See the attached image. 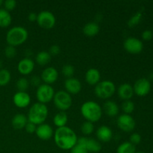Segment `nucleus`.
<instances>
[{"label":"nucleus","instance_id":"1","mask_svg":"<svg viewBox=\"0 0 153 153\" xmlns=\"http://www.w3.org/2000/svg\"><path fill=\"white\" fill-rule=\"evenodd\" d=\"M54 140L58 148L64 150H69L77 143L78 137L72 128L64 126L57 128L54 133Z\"/></svg>","mask_w":153,"mask_h":153},{"label":"nucleus","instance_id":"2","mask_svg":"<svg viewBox=\"0 0 153 153\" xmlns=\"http://www.w3.org/2000/svg\"><path fill=\"white\" fill-rule=\"evenodd\" d=\"M81 114L87 121L98 122L102 116V110L100 105L94 101H87L81 107Z\"/></svg>","mask_w":153,"mask_h":153},{"label":"nucleus","instance_id":"3","mask_svg":"<svg viewBox=\"0 0 153 153\" xmlns=\"http://www.w3.org/2000/svg\"><path fill=\"white\" fill-rule=\"evenodd\" d=\"M49 114L47 106L45 104L36 102L31 105L28 112V120L32 123L40 125L46 120Z\"/></svg>","mask_w":153,"mask_h":153},{"label":"nucleus","instance_id":"4","mask_svg":"<svg viewBox=\"0 0 153 153\" xmlns=\"http://www.w3.org/2000/svg\"><path fill=\"white\" fill-rule=\"evenodd\" d=\"M28 37V33L26 28L22 26H14L7 32L6 41L7 44L15 47L25 43Z\"/></svg>","mask_w":153,"mask_h":153},{"label":"nucleus","instance_id":"5","mask_svg":"<svg viewBox=\"0 0 153 153\" xmlns=\"http://www.w3.org/2000/svg\"><path fill=\"white\" fill-rule=\"evenodd\" d=\"M116 91L114 83L111 81L105 80L100 82L95 87V94L102 100L108 99L114 95Z\"/></svg>","mask_w":153,"mask_h":153},{"label":"nucleus","instance_id":"6","mask_svg":"<svg viewBox=\"0 0 153 153\" xmlns=\"http://www.w3.org/2000/svg\"><path fill=\"white\" fill-rule=\"evenodd\" d=\"M53 101L57 108L61 110V111H65L72 106L73 99L70 94L67 91H59L55 94Z\"/></svg>","mask_w":153,"mask_h":153},{"label":"nucleus","instance_id":"7","mask_svg":"<svg viewBox=\"0 0 153 153\" xmlns=\"http://www.w3.org/2000/svg\"><path fill=\"white\" fill-rule=\"evenodd\" d=\"M36 96L38 102L45 104L52 101L55 96V91L51 85L42 84L37 88Z\"/></svg>","mask_w":153,"mask_h":153},{"label":"nucleus","instance_id":"8","mask_svg":"<svg viewBox=\"0 0 153 153\" xmlns=\"http://www.w3.org/2000/svg\"><path fill=\"white\" fill-rule=\"evenodd\" d=\"M37 22L41 28L50 29L55 26L56 19L55 15L49 10H42L37 14Z\"/></svg>","mask_w":153,"mask_h":153},{"label":"nucleus","instance_id":"9","mask_svg":"<svg viewBox=\"0 0 153 153\" xmlns=\"http://www.w3.org/2000/svg\"><path fill=\"white\" fill-rule=\"evenodd\" d=\"M117 126L125 132H130L133 131L136 125L134 118L130 114H126L120 115L117 120Z\"/></svg>","mask_w":153,"mask_h":153},{"label":"nucleus","instance_id":"10","mask_svg":"<svg viewBox=\"0 0 153 153\" xmlns=\"http://www.w3.org/2000/svg\"><path fill=\"white\" fill-rule=\"evenodd\" d=\"M123 46L127 52L134 55L140 53L143 49V44L141 40L132 37L126 39Z\"/></svg>","mask_w":153,"mask_h":153},{"label":"nucleus","instance_id":"11","mask_svg":"<svg viewBox=\"0 0 153 153\" xmlns=\"http://www.w3.org/2000/svg\"><path fill=\"white\" fill-rule=\"evenodd\" d=\"M133 90L134 94L138 97H145L149 94L151 90L150 82L145 78L137 79L134 82Z\"/></svg>","mask_w":153,"mask_h":153},{"label":"nucleus","instance_id":"12","mask_svg":"<svg viewBox=\"0 0 153 153\" xmlns=\"http://www.w3.org/2000/svg\"><path fill=\"white\" fill-rule=\"evenodd\" d=\"M78 144L85 146L88 152H99L102 149V145L100 141L93 138H88L86 137H81L78 138Z\"/></svg>","mask_w":153,"mask_h":153},{"label":"nucleus","instance_id":"13","mask_svg":"<svg viewBox=\"0 0 153 153\" xmlns=\"http://www.w3.org/2000/svg\"><path fill=\"white\" fill-rule=\"evenodd\" d=\"M13 102L16 107L24 108L28 106L31 102V97L28 93L18 91L13 95Z\"/></svg>","mask_w":153,"mask_h":153},{"label":"nucleus","instance_id":"14","mask_svg":"<svg viewBox=\"0 0 153 153\" xmlns=\"http://www.w3.org/2000/svg\"><path fill=\"white\" fill-rule=\"evenodd\" d=\"M58 78V72L55 67H49L43 70L41 73V79L46 85H52L55 83Z\"/></svg>","mask_w":153,"mask_h":153},{"label":"nucleus","instance_id":"15","mask_svg":"<svg viewBox=\"0 0 153 153\" xmlns=\"http://www.w3.org/2000/svg\"><path fill=\"white\" fill-rule=\"evenodd\" d=\"M35 133L37 137L40 140H49L54 134L52 126L46 123H42L40 125H38V126H37V128H36Z\"/></svg>","mask_w":153,"mask_h":153},{"label":"nucleus","instance_id":"16","mask_svg":"<svg viewBox=\"0 0 153 153\" xmlns=\"http://www.w3.org/2000/svg\"><path fill=\"white\" fill-rule=\"evenodd\" d=\"M64 88L66 91L70 94H77L82 90V83L76 78L67 79L64 82Z\"/></svg>","mask_w":153,"mask_h":153},{"label":"nucleus","instance_id":"17","mask_svg":"<svg viewBox=\"0 0 153 153\" xmlns=\"http://www.w3.org/2000/svg\"><path fill=\"white\" fill-rule=\"evenodd\" d=\"M34 62L29 58H25L18 63L17 70L22 75H28L34 70Z\"/></svg>","mask_w":153,"mask_h":153},{"label":"nucleus","instance_id":"18","mask_svg":"<svg viewBox=\"0 0 153 153\" xmlns=\"http://www.w3.org/2000/svg\"><path fill=\"white\" fill-rule=\"evenodd\" d=\"M117 94L120 98L126 101V100H130V99L132 98L134 93L133 87L131 85L128 83H124L120 85Z\"/></svg>","mask_w":153,"mask_h":153},{"label":"nucleus","instance_id":"19","mask_svg":"<svg viewBox=\"0 0 153 153\" xmlns=\"http://www.w3.org/2000/svg\"><path fill=\"white\" fill-rule=\"evenodd\" d=\"M101 75L97 69L91 68L85 73V80L90 85H97L100 82Z\"/></svg>","mask_w":153,"mask_h":153},{"label":"nucleus","instance_id":"20","mask_svg":"<svg viewBox=\"0 0 153 153\" xmlns=\"http://www.w3.org/2000/svg\"><path fill=\"white\" fill-rule=\"evenodd\" d=\"M113 132L109 127L106 126H102L97 129V137L100 141L108 142L111 140Z\"/></svg>","mask_w":153,"mask_h":153},{"label":"nucleus","instance_id":"21","mask_svg":"<svg viewBox=\"0 0 153 153\" xmlns=\"http://www.w3.org/2000/svg\"><path fill=\"white\" fill-rule=\"evenodd\" d=\"M28 122V118L25 115L22 114H16L14 115L11 120L12 126L15 128V129H22L25 128V125Z\"/></svg>","mask_w":153,"mask_h":153},{"label":"nucleus","instance_id":"22","mask_svg":"<svg viewBox=\"0 0 153 153\" xmlns=\"http://www.w3.org/2000/svg\"><path fill=\"white\" fill-rule=\"evenodd\" d=\"M103 109H104L105 113L109 117L117 116L120 111L117 104L115 102L111 101V100H108L104 103Z\"/></svg>","mask_w":153,"mask_h":153},{"label":"nucleus","instance_id":"23","mask_svg":"<svg viewBox=\"0 0 153 153\" xmlns=\"http://www.w3.org/2000/svg\"><path fill=\"white\" fill-rule=\"evenodd\" d=\"M100 31V26L95 22H90L87 23L83 28V33L88 37H94Z\"/></svg>","mask_w":153,"mask_h":153},{"label":"nucleus","instance_id":"24","mask_svg":"<svg viewBox=\"0 0 153 153\" xmlns=\"http://www.w3.org/2000/svg\"><path fill=\"white\" fill-rule=\"evenodd\" d=\"M12 22V16L10 12L4 8H0V27L6 28L9 26Z\"/></svg>","mask_w":153,"mask_h":153},{"label":"nucleus","instance_id":"25","mask_svg":"<svg viewBox=\"0 0 153 153\" xmlns=\"http://www.w3.org/2000/svg\"><path fill=\"white\" fill-rule=\"evenodd\" d=\"M67 120H68V117L65 111H60L54 117L53 123L58 128H61V127L66 126Z\"/></svg>","mask_w":153,"mask_h":153},{"label":"nucleus","instance_id":"26","mask_svg":"<svg viewBox=\"0 0 153 153\" xmlns=\"http://www.w3.org/2000/svg\"><path fill=\"white\" fill-rule=\"evenodd\" d=\"M52 55L49 54V52L46 51H41L39 52L36 55V62L40 66H45L49 64L51 61Z\"/></svg>","mask_w":153,"mask_h":153},{"label":"nucleus","instance_id":"27","mask_svg":"<svg viewBox=\"0 0 153 153\" xmlns=\"http://www.w3.org/2000/svg\"><path fill=\"white\" fill-rule=\"evenodd\" d=\"M136 148L134 145L129 141L123 142L117 149V153H135Z\"/></svg>","mask_w":153,"mask_h":153},{"label":"nucleus","instance_id":"28","mask_svg":"<svg viewBox=\"0 0 153 153\" xmlns=\"http://www.w3.org/2000/svg\"><path fill=\"white\" fill-rule=\"evenodd\" d=\"M11 75L10 71L7 69L0 70V86H5L10 82Z\"/></svg>","mask_w":153,"mask_h":153},{"label":"nucleus","instance_id":"29","mask_svg":"<svg viewBox=\"0 0 153 153\" xmlns=\"http://www.w3.org/2000/svg\"><path fill=\"white\" fill-rule=\"evenodd\" d=\"M29 82L26 78H19L16 82V87L18 89V91L21 92H26L27 89L29 87Z\"/></svg>","mask_w":153,"mask_h":153},{"label":"nucleus","instance_id":"30","mask_svg":"<svg viewBox=\"0 0 153 153\" xmlns=\"http://www.w3.org/2000/svg\"><path fill=\"white\" fill-rule=\"evenodd\" d=\"M81 131L85 135H89V134H92L94 131V123L89 122V121H85L81 126Z\"/></svg>","mask_w":153,"mask_h":153},{"label":"nucleus","instance_id":"31","mask_svg":"<svg viewBox=\"0 0 153 153\" xmlns=\"http://www.w3.org/2000/svg\"><path fill=\"white\" fill-rule=\"evenodd\" d=\"M121 108L126 114H130L134 110V103L131 100H126L123 102Z\"/></svg>","mask_w":153,"mask_h":153},{"label":"nucleus","instance_id":"32","mask_svg":"<svg viewBox=\"0 0 153 153\" xmlns=\"http://www.w3.org/2000/svg\"><path fill=\"white\" fill-rule=\"evenodd\" d=\"M61 73H62L63 76H64L67 79H70V78L73 77V76L74 75L75 68L71 64H65L63 66Z\"/></svg>","mask_w":153,"mask_h":153},{"label":"nucleus","instance_id":"33","mask_svg":"<svg viewBox=\"0 0 153 153\" xmlns=\"http://www.w3.org/2000/svg\"><path fill=\"white\" fill-rule=\"evenodd\" d=\"M142 19V13L141 12H137L135 14L133 15L129 20L128 21V25L129 27H134L138 25L139 22L141 21Z\"/></svg>","mask_w":153,"mask_h":153},{"label":"nucleus","instance_id":"34","mask_svg":"<svg viewBox=\"0 0 153 153\" xmlns=\"http://www.w3.org/2000/svg\"><path fill=\"white\" fill-rule=\"evenodd\" d=\"M4 55L7 58H13L16 55V49L14 46L8 45L4 49Z\"/></svg>","mask_w":153,"mask_h":153},{"label":"nucleus","instance_id":"35","mask_svg":"<svg viewBox=\"0 0 153 153\" xmlns=\"http://www.w3.org/2000/svg\"><path fill=\"white\" fill-rule=\"evenodd\" d=\"M4 6V9L7 11L13 10L16 6V1L15 0H6L3 3Z\"/></svg>","mask_w":153,"mask_h":153},{"label":"nucleus","instance_id":"36","mask_svg":"<svg viewBox=\"0 0 153 153\" xmlns=\"http://www.w3.org/2000/svg\"><path fill=\"white\" fill-rule=\"evenodd\" d=\"M70 153H88V152L87 151L86 148H85V146L76 143V144L70 149Z\"/></svg>","mask_w":153,"mask_h":153},{"label":"nucleus","instance_id":"37","mask_svg":"<svg viewBox=\"0 0 153 153\" xmlns=\"http://www.w3.org/2000/svg\"><path fill=\"white\" fill-rule=\"evenodd\" d=\"M141 141V136L138 134V133H133L131 136H130L129 142L132 143L133 145H137L140 143Z\"/></svg>","mask_w":153,"mask_h":153},{"label":"nucleus","instance_id":"38","mask_svg":"<svg viewBox=\"0 0 153 153\" xmlns=\"http://www.w3.org/2000/svg\"><path fill=\"white\" fill-rule=\"evenodd\" d=\"M36 128H37V126H36L35 124L29 122V121L27 123V124L25 126V131H26V132L28 133V134H33V133L35 132Z\"/></svg>","mask_w":153,"mask_h":153},{"label":"nucleus","instance_id":"39","mask_svg":"<svg viewBox=\"0 0 153 153\" xmlns=\"http://www.w3.org/2000/svg\"><path fill=\"white\" fill-rule=\"evenodd\" d=\"M49 52L51 55H57L61 52V48L58 45H52L49 48Z\"/></svg>","mask_w":153,"mask_h":153},{"label":"nucleus","instance_id":"40","mask_svg":"<svg viewBox=\"0 0 153 153\" xmlns=\"http://www.w3.org/2000/svg\"><path fill=\"white\" fill-rule=\"evenodd\" d=\"M29 83L31 84L32 86L37 87V88H38V87L41 85V84H40V77H39V76H33L32 77H31V81H30Z\"/></svg>","mask_w":153,"mask_h":153},{"label":"nucleus","instance_id":"41","mask_svg":"<svg viewBox=\"0 0 153 153\" xmlns=\"http://www.w3.org/2000/svg\"><path fill=\"white\" fill-rule=\"evenodd\" d=\"M153 37V33L150 30H145L142 33V38L144 40H150Z\"/></svg>","mask_w":153,"mask_h":153},{"label":"nucleus","instance_id":"42","mask_svg":"<svg viewBox=\"0 0 153 153\" xmlns=\"http://www.w3.org/2000/svg\"><path fill=\"white\" fill-rule=\"evenodd\" d=\"M37 14L34 12H31L29 13V14L28 15V20H30L31 22H34V21H37Z\"/></svg>","mask_w":153,"mask_h":153},{"label":"nucleus","instance_id":"43","mask_svg":"<svg viewBox=\"0 0 153 153\" xmlns=\"http://www.w3.org/2000/svg\"><path fill=\"white\" fill-rule=\"evenodd\" d=\"M3 3H4V1H3L2 0H0V6H1V4H3Z\"/></svg>","mask_w":153,"mask_h":153},{"label":"nucleus","instance_id":"44","mask_svg":"<svg viewBox=\"0 0 153 153\" xmlns=\"http://www.w3.org/2000/svg\"><path fill=\"white\" fill-rule=\"evenodd\" d=\"M150 78H151V79H153V72L150 74Z\"/></svg>","mask_w":153,"mask_h":153},{"label":"nucleus","instance_id":"45","mask_svg":"<svg viewBox=\"0 0 153 153\" xmlns=\"http://www.w3.org/2000/svg\"><path fill=\"white\" fill-rule=\"evenodd\" d=\"M135 153H145V152H135Z\"/></svg>","mask_w":153,"mask_h":153},{"label":"nucleus","instance_id":"46","mask_svg":"<svg viewBox=\"0 0 153 153\" xmlns=\"http://www.w3.org/2000/svg\"><path fill=\"white\" fill-rule=\"evenodd\" d=\"M152 33H153V31H152Z\"/></svg>","mask_w":153,"mask_h":153}]
</instances>
